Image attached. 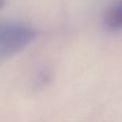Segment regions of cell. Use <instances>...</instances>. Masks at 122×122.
I'll list each match as a JSON object with an SVG mask.
<instances>
[{
  "mask_svg": "<svg viewBox=\"0 0 122 122\" xmlns=\"http://www.w3.org/2000/svg\"><path fill=\"white\" fill-rule=\"evenodd\" d=\"M104 21L109 30L117 31L122 29V0H119L112 6H110L105 14Z\"/></svg>",
  "mask_w": 122,
  "mask_h": 122,
  "instance_id": "2",
  "label": "cell"
},
{
  "mask_svg": "<svg viewBox=\"0 0 122 122\" xmlns=\"http://www.w3.org/2000/svg\"><path fill=\"white\" fill-rule=\"evenodd\" d=\"M36 33L23 24H0V59L5 58L29 45Z\"/></svg>",
  "mask_w": 122,
  "mask_h": 122,
  "instance_id": "1",
  "label": "cell"
},
{
  "mask_svg": "<svg viewBox=\"0 0 122 122\" xmlns=\"http://www.w3.org/2000/svg\"><path fill=\"white\" fill-rule=\"evenodd\" d=\"M3 4H4V0H0V9L3 6Z\"/></svg>",
  "mask_w": 122,
  "mask_h": 122,
  "instance_id": "3",
  "label": "cell"
}]
</instances>
